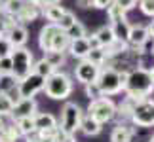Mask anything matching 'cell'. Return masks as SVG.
<instances>
[{"label":"cell","instance_id":"obj_14","mask_svg":"<svg viewBox=\"0 0 154 142\" xmlns=\"http://www.w3.org/2000/svg\"><path fill=\"white\" fill-rule=\"evenodd\" d=\"M42 15V6L38 2H29L23 6V10L19 11V15H17V23H21V25H25V23H32L36 21L38 17Z\"/></svg>","mask_w":154,"mask_h":142},{"label":"cell","instance_id":"obj_49","mask_svg":"<svg viewBox=\"0 0 154 142\" xmlns=\"http://www.w3.org/2000/svg\"><path fill=\"white\" fill-rule=\"evenodd\" d=\"M152 53H154V49H152Z\"/></svg>","mask_w":154,"mask_h":142},{"label":"cell","instance_id":"obj_12","mask_svg":"<svg viewBox=\"0 0 154 142\" xmlns=\"http://www.w3.org/2000/svg\"><path fill=\"white\" fill-rule=\"evenodd\" d=\"M38 112V102L36 99L31 97V99H19L17 102L14 104V110H11V120H21V117H31Z\"/></svg>","mask_w":154,"mask_h":142},{"label":"cell","instance_id":"obj_9","mask_svg":"<svg viewBox=\"0 0 154 142\" xmlns=\"http://www.w3.org/2000/svg\"><path fill=\"white\" fill-rule=\"evenodd\" d=\"M44 85H46V78L38 76L36 72H31L29 76L17 81V91H19L21 99H31L40 91H44Z\"/></svg>","mask_w":154,"mask_h":142},{"label":"cell","instance_id":"obj_18","mask_svg":"<svg viewBox=\"0 0 154 142\" xmlns=\"http://www.w3.org/2000/svg\"><path fill=\"white\" fill-rule=\"evenodd\" d=\"M93 36H95L97 40V44L101 46V47H109L116 42V36H114V31H112V27L110 25H103V27H99L95 32H93Z\"/></svg>","mask_w":154,"mask_h":142},{"label":"cell","instance_id":"obj_27","mask_svg":"<svg viewBox=\"0 0 154 142\" xmlns=\"http://www.w3.org/2000/svg\"><path fill=\"white\" fill-rule=\"evenodd\" d=\"M65 32H67V36H69L70 40H76V38H84V36H88V28H86V25H84L82 21H78V19H76L74 25H72V27H69Z\"/></svg>","mask_w":154,"mask_h":142},{"label":"cell","instance_id":"obj_23","mask_svg":"<svg viewBox=\"0 0 154 142\" xmlns=\"http://www.w3.org/2000/svg\"><path fill=\"white\" fill-rule=\"evenodd\" d=\"M14 125L17 127V131L21 133V137H29V135L36 133V127H34V120L31 117H21V120H15Z\"/></svg>","mask_w":154,"mask_h":142},{"label":"cell","instance_id":"obj_35","mask_svg":"<svg viewBox=\"0 0 154 142\" xmlns=\"http://www.w3.org/2000/svg\"><path fill=\"white\" fill-rule=\"evenodd\" d=\"M14 53V46L8 40V36H0V59L2 57H10Z\"/></svg>","mask_w":154,"mask_h":142},{"label":"cell","instance_id":"obj_40","mask_svg":"<svg viewBox=\"0 0 154 142\" xmlns=\"http://www.w3.org/2000/svg\"><path fill=\"white\" fill-rule=\"evenodd\" d=\"M25 142H40L38 133H32V135H29V137H25Z\"/></svg>","mask_w":154,"mask_h":142},{"label":"cell","instance_id":"obj_34","mask_svg":"<svg viewBox=\"0 0 154 142\" xmlns=\"http://www.w3.org/2000/svg\"><path fill=\"white\" fill-rule=\"evenodd\" d=\"M74 23H76V15H74L70 10H65V13H63V17H61V19H59V23H57V25L61 27L63 31H67V28H69V27H72Z\"/></svg>","mask_w":154,"mask_h":142},{"label":"cell","instance_id":"obj_48","mask_svg":"<svg viewBox=\"0 0 154 142\" xmlns=\"http://www.w3.org/2000/svg\"><path fill=\"white\" fill-rule=\"evenodd\" d=\"M29 2H38V0H29Z\"/></svg>","mask_w":154,"mask_h":142},{"label":"cell","instance_id":"obj_47","mask_svg":"<svg viewBox=\"0 0 154 142\" xmlns=\"http://www.w3.org/2000/svg\"><path fill=\"white\" fill-rule=\"evenodd\" d=\"M149 142H154V135H152V137H150V140H149Z\"/></svg>","mask_w":154,"mask_h":142},{"label":"cell","instance_id":"obj_16","mask_svg":"<svg viewBox=\"0 0 154 142\" xmlns=\"http://www.w3.org/2000/svg\"><path fill=\"white\" fill-rule=\"evenodd\" d=\"M6 36H8V40L11 42L14 49H15V47H25L27 40H29V31H27V27H25V25L17 23V25L11 28V31L6 34Z\"/></svg>","mask_w":154,"mask_h":142},{"label":"cell","instance_id":"obj_19","mask_svg":"<svg viewBox=\"0 0 154 142\" xmlns=\"http://www.w3.org/2000/svg\"><path fill=\"white\" fill-rule=\"evenodd\" d=\"M80 131H82V135H86V137H97V135L103 131V125L99 121H95L91 116L84 114L82 123H80Z\"/></svg>","mask_w":154,"mask_h":142},{"label":"cell","instance_id":"obj_7","mask_svg":"<svg viewBox=\"0 0 154 142\" xmlns=\"http://www.w3.org/2000/svg\"><path fill=\"white\" fill-rule=\"evenodd\" d=\"M11 63H14V76L19 81L25 76L32 72V64H34V55L31 49L27 47H15L11 53Z\"/></svg>","mask_w":154,"mask_h":142},{"label":"cell","instance_id":"obj_25","mask_svg":"<svg viewBox=\"0 0 154 142\" xmlns=\"http://www.w3.org/2000/svg\"><path fill=\"white\" fill-rule=\"evenodd\" d=\"M110 27H112V31H114L116 40H122V42H126V40H128V34H129V28H131V25L128 23V19L116 21V23H112Z\"/></svg>","mask_w":154,"mask_h":142},{"label":"cell","instance_id":"obj_43","mask_svg":"<svg viewBox=\"0 0 154 142\" xmlns=\"http://www.w3.org/2000/svg\"><path fill=\"white\" fill-rule=\"evenodd\" d=\"M61 0H38L40 6H48V4H59Z\"/></svg>","mask_w":154,"mask_h":142},{"label":"cell","instance_id":"obj_17","mask_svg":"<svg viewBox=\"0 0 154 142\" xmlns=\"http://www.w3.org/2000/svg\"><path fill=\"white\" fill-rule=\"evenodd\" d=\"M135 129L129 123H118L110 133V142H131Z\"/></svg>","mask_w":154,"mask_h":142},{"label":"cell","instance_id":"obj_26","mask_svg":"<svg viewBox=\"0 0 154 142\" xmlns=\"http://www.w3.org/2000/svg\"><path fill=\"white\" fill-rule=\"evenodd\" d=\"M32 72H36L38 76H42V78H48V76H51L53 72H55V68H53L51 64L42 57V59H38V61H34V64H32Z\"/></svg>","mask_w":154,"mask_h":142},{"label":"cell","instance_id":"obj_20","mask_svg":"<svg viewBox=\"0 0 154 142\" xmlns=\"http://www.w3.org/2000/svg\"><path fill=\"white\" fill-rule=\"evenodd\" d=\"M65 13V8L63 6H59V4H48V6H42V15L48 19L50 23H59V19L63 17Z\"/></svg>","mask_w":154,"mask_h":142},{"label":"cell","instance_id":"obj_15","mask_svg":"<svg viewBox=\"0 0 154 142\" xmlns=\"http://www.w3.org/2000/svg\"><path fill=\"white\" fill-rule=\"evenodd\" d=\"M32 120H34V127H36V131H48V129H55L59 127V123H57V117L50 114V112H36V114L32 116Z\"/></svg>","mask_w":154,"mask_h":142},{"label":"cell","instance_id":"obj_32","mask_svg":"<svg viewBox=\"0 0 154 142\" xmlns=\"http://www.w3.org/2000/svg\"><path fill=\"white\" fill-rule=\"evenodd\" d=\"M17 87V80L14 74H0V93H10Z\"/></svg>","mask_w":154,"mask_h":142},{"label":"cell","instance_id":"obj_5","mask_svg":"<svg viewBox=\"0 0 154 142\" xmlns=\"http://www.w3.org/2000/svg\"><path fill=\"white\" fill-rule=\"evenodd\" d=\"M82 117H84V110L78 102H65L61 108V121H59V129L65 135H70L74 137L76 133L80 131V123Z\"/></svg>","mask_w":154,"mask_h":142},{"label":"cell","instance_id":"obj_33","mask_svg":"<svg viewBox=\"0 0 154 142\" xmlns=\"http://www.w3.org/2000/svg\"><path fill=\"white\" fill-rule=\"evenodd\" d=\"M84 93H86V97L90 99V100H97V99H101V97H105V95L101 93V89H99L97 81H91V84H88V85H84Z\"/></svg>","mask_w":154,"mask_h":142},{"label":"cell","instance_id":"obj_22","mask_svg":"<svg viewBox=\"0 0 154 142\" xmlns=\"http://www.w3.org/2000/svg\"><path fill=\"white\" fill-rule=\"evenodd\" d=\"M44 59L55 70H59L61 67H65V63H67V53L65 51H44Z\"/></svg>","mask_w":154,"mask_h":142},{"label":"cell","instance_id":"obj_3","mask_svg":"<svg viewBox=\"0 0 154 142\" xmlns=\"http://www.w3.org/2000/svg\"><path fill=\"white\" fill-rule=\"evenodd\" d=\"M128 72L129 70H118L114 67H105L99 70L97 76V85L105 97H112L124 91L126 87V80H128Z\"/></svg>","mask_w":154,"mask_h":142},{"label":"cell","instance_id":"obj_45","mask_svg":"<svg viewBox=\"0 0 154 142\" xmlns=\"http://www.w3.org/2000/svg\"><path fill=\"white\" fill-rule=\"evenodd\" d=\"M149 74H150V80H152V84H154V67L149 68Z\"/></svg>","mask_w":154,"mask_h":142},{"label":"cell","instance_id":"obj_31","mask_svg":"<svg viewBox=\"0 0 154 142\" xmlns=\"http://www.w3.org/2000/svg\"><path fill=\"white\" fill-rule=\"evenodd\" d=\"M11 110H14V100L10 99L8 93H0V116H2V117H10Z\"/></svg>","mask_w":154,"mask_h":142},{"label":"cell","instance_id":"obj_37","mask_svg":"<svg viewBox=\"0 0 154 142\" xmlns=\"http://www.w3.org/2000/svg\"><path fill=\"white\" fill-rule=\"evenodd\" d=\"M0 74H14V63H11V55L0 59Z\"/></svg>","mask_w":154,"mask_h":142},{"label":"cell","instance_id":"obj_46","mask_svg":"<svg viewBox=\"0 0 154 142\" xmlns=\"http://www.w3.org/2000/svg\"><path fill=\"white\" fill-rule=\"evenodd\" d=\"M2 6H4V0H0V11H2Z\"/></svg>","mask_w":154,"mask_h":142},{"label":"cell","instance_id":"obj_13","mask_svg":"<svg viewBox=\"0 0 154 142\" xmlns=\"http://www.w3.org/2000/svg\"><path fill=\"white\" fill-rule=\"evenodd\" d=\"M90 51H91V46H90V40H88V36H84V38H76V40H70L69 49H67L69 55H70V57H74V59H78V61L86 59Z\"/></svg>","mask_w":154,"mask_h":142},{"label":"cell","instance_id":"obj_6","mask_svg":"<svg viewBox=\"0 0 154 142\" xmlns=\"http://www.w3.org/2000/svg\"><path fill=\"white\" fill-rule=\"evenodd\" d=\"M86 114L91 116L101 125L110 123L116 120V102L110 97H101L97 100H90V106H88Z\"/></svg>","mask_w":154,"mask_h":142},{"label":"cell","instance_id":"obj_10","mask_svg":"<svg viewBox=\"0 0 154 142\" xmlns=\"http://www.w3.org/2000/svg\"><path fill=\"white\" fill-rule=\"evenodd\" d=\"M149 28H146L145 25H131V28H129V34H128V40L126 44L129 46V49H135L137 53H141L143 55V47L149 44Z\"/></svg>","mask_w":154,"mask_h":142},{"label":"cell","instance_id":"obj_8","mask_svg":"<svg viewBox=\"0 0 154 142\" xmlns=\"http://www.w3.org/2000/svg\"><path fill=\"white\" fill-rule=\"evenodd\" d=\"M129 121L135 127H152L154 125V99H143L135 104Z\"/></svg>","mask_w":154,"mask_h":142},{"label":"cell","instance_id":"obj_38","mask_svg":"<svg viewBox=\"0 0 154 142\" xmlns=\"http://www.w3.org/2000/svg\"><path fill=\"white\" fill-rule=\"evenodd\" d=\"M114 2H116L118 6H120V8H122L124 11H126V13H128L129 10H133L135 6H137L139 0H114Z\"/></svg>","mask_w":154,"mask_h":142},{"label":"cell","instance_id":"obj_30","mask_svg":"<svg viewBox=\"0 0 154 142\" xmlns=\"http://www.w3.org/2000/svg\"><path fill=\"white\" fill-rule=\"evenodd\" d=\"M19 137H21V133L17 131L15 125H6L0 131V142H17Z\"/></svg>","mask_w":154,"mask_h":142},{"label":"cell","instance_id":"obj_28","mask_svg":"<svg viewBox=\"0 0 154 142\" xmlns=\"http://www.w3.org/2000/svg\"><path fill=\"white\" fill-rule=\"evenodd\" d=\"M25 4H27V0H4L2 10L6 11V13H10V15L17 17V15H19V11L23 10V6H25Z\"/></svg>","mask_w":154,"mask_h":142},{"label":"cell","instance_id":"obj_39","mask_svg":"<svg viewBox=\"0 0 154 142\" xmlns=\"http://www.w3.org/2000/svg\"><path fill=\"white\" fill-rule=\"evenodd\" d=\"M112 2H114V0H91V6L97 8V10H106Z\"/></svg>","mask_w":154,"mask_h":142},{"label":"cell","instance_id":"obj_44","mask_svg":"<svg viewBox=\"0 0 154 142\" xmlns=\"http://www.w3.org/2000/svg\"><path fill=\"white\" fill-rule=\"evenodd\" d=\"M6 125H8V123H6V120H4L2 116H0V131H2V129H4Z\"/></svg>","mask_w":154,"mask_h":142},{"label":"cell","instance_id":"obj_36","mask_svg":"<svg viewBox=\"0 0 154 142\" xmlns=\"http://www.w3.org/2000/svg\"><path fill=\"white\" fill-rule=\"evenodd\" d=\"M137 6L146 17H150V19L154 17V0H139Z\"/></svg>","mask_w":154,"mask_h":142},{"label":"cell","instance_id":"obj_42","mask_svg":"<svg viewBox=\"0 0 154 142\" xmlns=\"http://www.w3.org/2000/svg\"><path fill=\"white\" fill-rule=\"evenodd\" d=\"M80 8H91V0H78Z\"/></svg>","mask_w":154,"mask_h":142},{"label":"cell","instance_id":"obj_29","mask_svg":"<svg viewBox=\"0 0 154 142\" xmlns=\"http://www.w3.org/2000/svg\"><path fill=\"white\" fill-rule=\"evenodd\" d=\"M106 15H109V21H110L109 25H112V23H116V21L126 19V11H124L116 2H112L109 8H106Z\"/></svg>","mask_w":154,"mask_h":142},{"label":"cell","instance_id":"obj_2","mask_svg":"<svg viewBox=\"0 0 154 142\" xmlns=\"http://www.w3.org/2000/svg\"><path fill=\"white\" fill-rule=\"evenodd\" d=\"M70 38L55 23H48L38 32V46L42 51H65L67 53Z\"/></svg>","mask_w":154,"mask_h":142},{"label":"cell","instance_id":"obj_41","mask_svg":"<svg viewBox=\"0 0 154 142\" xmlns=\"http://www.w3.org/2000/svg\"><path fill=\"white\" fill-rule=\"evenodd\" d=\"M146 28H149V36L154 40V17H152V21L149 23V27H146Z\"/></svg>","mask_w":154,"mask_h":142},{"label":"cell","instance_id":"obj_21","mask_svg":"<svg viewBox=\"0 0 154 142\" xmlns=\"http://www.w3.org/2000/svg\"><path fill=\"white\" fill-rule=\"evenodd\" d=\"M88 61H90L91 64H95V67L103 68V64L109 61V57H106V49L105 47H91V51L88 53Z\"/></svg>","mask_w":154,"mask_h":142},{"label":"cell","instance_id":"obj_4","mask_svg":"<svg viewBox=\"0 0 154 142\" xmlns=\"http://www.w3.org/2000/svg\"><path fill=\"white\" fill-rule=\"evenodd\" d=\"M74 89L72 78L63 72V70H55L51 76L46 78V85H44V93L53 100H65L70 97V93Z\"/></svg>","mask_w":154,"mask_h":142},{"label":"cell","instance_id":"obj_1","mask_svg":"<svg viewBox=\"0 0 154 142\" xmlns=\"http://www.w3.org/2000/svg\"><path fill=\"white\" fill-rule=\"evenodd\" d=\"M154 91V84L150 80L149 68H133L128 72V80H126V87H124V93L128 97H131L135 100H143L149 99Z\"/></svg>","mask_w":154,"mask_h":142},{"label":"cell","instance_id":"obj_24","mask_svg":"<svg viewBox=\"0 0 154 142\" xmlns=\"http://www.w3.org/2000/svg\"><path fill=\"white\" fill-rule=\"evenodd\" d=\"M15 25H17V17L6 13L4 10L0 11V36H6V34H8Z\"/></svg>","mask_w":154,"mask_h":142},{"label":"cell","instance_id":"obj_11","mask_svg":"<svg viewBox=\"0 0 154 142\" xmlns=\"http://www.w3.org/2000/svg\"><path fill=\"white\" fill-rule=\"evenodd\" d=\"M99 70L101 68L95 67V64H91L88 59H82L74 67V78H76V81H80L82 85H88V84H91V81H97Z\"/></svg>","mask_w":154,"mask_h":142}]
</instances>
